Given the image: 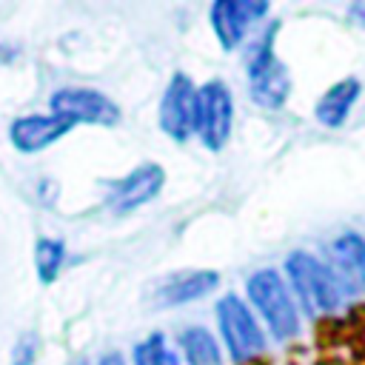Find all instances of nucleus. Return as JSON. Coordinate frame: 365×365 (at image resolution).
<instances>
[{
  "mask_svg": "<svg viewBox=\"0 0 365 365\" xmlns=\"http://www.w3.org/2000/svg\"><path fill=\"white\" fill-rule=\"evenodd\" d=\"M285 265H288V277H291L302 305L311 314H331L342 305V288H339L336 274L328 265H322L317 257L297 251L288 257Z\"/></svg>",
  "mask_w": 365,
  "mask_h": 365,
  "instance_id": "1",
  "label": "nucleus"
},
{
  "mask_svg": "<svg viewBox=\"0 0 365 365\" xmlns=\"http://www.w3.org/2000/svg\"><path fill=\"white\" fill-rule=\"evenodd\" d=\"M271 34L274 31H268L248 54V83H251V94L259 106L279 108L288 97L291 80H288L285 66L279 63V57L271 48Z\"/></svg>",
  "mask_w": 365,
  "mask_h": 365,
  "instance_id": "2",
  "label": "nucleus"
},
{
  "mask_svg": "<svg viewBox=\"0 0 365 365\" xmlns=\"http://www.w3.org/2000/svg\"><path fill=\"white\" fill-rule=\"evenodd\" d=\"M248 294H251V302L265 317V322L274 331V336L285 339V336L297 334V311H294V302H291L279 274H274V271L254 274L248 279Z\"/></svg>",
  "mask_w": 365,
  "mask_h": 365,
  "instance_id": "3",
  "label": "nucleus"
},
{
  "mask_svg": "<svg viewBox=\"0 0 365 365\" xmlns=\"http://www.w3.org/2000/svg\"><path fill=\"white\" fill-rule=\"evenodd\" d=\"M51 111L57 117L77 123H94V125H111L120 117V108L94 88H60L51 94Z\"/></svg>",
  "mask_w": 365,
  "mask_h": 365,
  "instance_id": "4",
  "label": "nucleus"
},
{
  "mask_svg": "<svg viewBox=\"0 0 365 365\" xmlns=\"http://www.w3.org/2000/svg\"><path fill=\"white\" fill-rule=\"evenodd\" d=\"M197 131L208 148H222L231 134V94L222 83H205L197 91Z\"/></svg>",
  "mask_w": 365,
  "mask_h": 365,
  "instance_id": "5",
  "label": "nucleus"
},
{
  "mask_svg": "<svg viewBox=\"0 0 365 365\" xmlns=\"http://www.w3.org/2000/svg\"><path fill=\"white\" fill-rule=\"evenodd\" d=\"M217 317H220V328L222 336L228 342V351L234 359H251L262 351V334L254 322V317L248 314V308L237 299V297H225L217 305Z\"/></svg>",
  "mask_w": 365,
  "mask_h": 365,
  "instance_id": "6",
  "label": "nucleus"
},
{
  "mask_svg": "<svg viewBox=\"0 0 365 365\" xmlns=\"http://www.w3.org/2000/svg\"><path fill=\"white\" fill-rule=\"evenodd\" d=\"M160 125L174 140H188V134L197 128V88L185 74H174L163 103H160Z\"/></svg>",
  "mask_w": 365,
  "mask_h": 365,
  "instance_id": "7",
  "label": "nucleus"
},
{
  "mask_svg": "<svg viewBox=\"0 0 365 365\" xmlns=\"http://www.w3.org/2000/svg\"><path fill=\"white\" fill-rule=\"evenodd\" d=\"M71 128H74V123L66 117H57V114H26L9 125V137L17 151L34 154V151H43L46 145L57 143Z\"/></svg>",
  "mask_w": 365,
  "mask_h": 365,
  "instance_id": "8",
  "label": "nucleus"
},
{
  "mask_svg": "<svg viewBox=\"0 0 365 365\" xmlns=\"http://www.w3.org/2000/svg\"><path fill=\"white\" fill-rule=\"evenodd\" d=\"M163 168L160 165H140L134 168L131 174H125L123 180H117L108 191V205L117 211V214H125V211H134L140 208L143 202H148L160 188H163Z\"/></svg>",
  "mask_w": 365,
  "mask_h": 365,
  "instance_id": "9",
  "label": "nucleus"
},
{
  "mask_svg": "<svg viewBox=\"0 0 365 365\" xmlns=\"http://www.w3.org/2000/svg\"><path fill=\"white\" fill-rule=\"evenodd\" d=\"M265 3H257V0H220L214 3L211 9V23H214V31L217 37L222 40L225 48H234L242 34L248 31V26L265 14Z\"/></svg>",
  "mask_w": 365,
  "mask_h": 365,
  "instance_id": "10",
  "label": "nucleus"
},
{
  "mask_svg": "<svg viewBox=\"0 0 365 365\" xmlns=\"http://www.w3.org/2000/svg\"><path fill=\"white\" fill-rule=\"evenodd\" d=\"M217 285V274L211 271H188V274H171L163 279L154 291V305L171 308L180 302H191L197 297H205Z\"/></svg>",
  "mask_w": 365,
  "mask_h": 365,
  "instance_id": "11",
  "label": "nucleus"
},
{
  "mask_svg": "<svg viewBox=\"0 0 365 365\" xmlns=\"http://www.w3.org/2000/svg\"><path fill=\"white\" fill-rule=\"evenodd\" d=\"M356 94H359V83L356 80H342V83L331 86L322 94V100L317 103V120L325 123V125H339L348 117Z\"/></svg>",
  "mask_w": 365,
  "mask_h": 365,
  "instance_id": "12",
  "label": "nucleus"
},
{
  "mask_svg": "<svg viewBox=\"0 0 365 365\" xmlns=\"http://www.w3.org/2000/svg\"><path fill=\"white\" fill-rule=\"evenodd\" d=\"M334 257L348 279H354L359 288H365V240L356 234H345L334 242Z\"/></svg>",
  "mask_w": 365,
  "mask_h": 365,
  "instance_id": "13",
  "label": "nucleus"
},
{
  "mask_svg": "<svg viewBox=\"0 0 365 365\" xmlns=\"http://www.w3.org/2000/svg\"><path fill=\"white\" fill-rule=\"evenodd\" d=\"M182 348L188 365H220V348L205 328H191L182 334Z\"/></svg>",
  "mask_w": 365,
  "mask_h": 365,
  "instance_id": "14",
  "label": "nucleus"
},
{
  "mask_svg": "<svg viewBox=\"0 0 365 365\" xmlns=\"http://www.w3.org/2000/svg\"><path fill=\"white\" fill-rule=\"evenodd\" d=\"M63 257H66V251H63L60 240H48V237L37 240V245H34V268H37L43 282H54V277L60 274Z\"/></svg>",
  "mask_w": 365,
  "mask_h": 365,
  "instance_id": "15",
  "label": "nucleus"
},
{
  "mask_svg": "<svg viewBox=\"0 0 365 365\" xmlns=\"http://www.w3.org/2000/svg\"><path fill=\"white\" fill-rule=\"evenodd\" d=\"M134 362L137 365H177V356L165 348V339L154 334L134 348Z\"/></svg>",
  "mask_w": 365,
  "mask_h": 365,
  "instance_id": "16",
  "label": "nucleus"
},
{
  "mask_svg": "<svg viewBox=\"0 0 365 365\" xmlns=\"http://www.w3.org/2000/svg\"><path fill=\"white\" fill-rule=\"evenodd\" d=\"M31 359H34V336L29 334V336H23V339L14 345L11 362H14V365H31Z\"/></svg>",
  "mask_w": 365,
  "mask_h": 365,
  "instance_id": "17",
  "label": "nucleus"
},
{
  "mask_svg": "<svg viewBox=\"0 0 365 365\" xmlns=\"http://www.w3.org/2000/svg\"><path fill=\"white\" fill-rule=\"evenodd\" d=\"M100 365H125V362H123V356H120V354H108V356H103V359H100Z\"/></svg>",
  "mask_w": 365,
  "mask_h": 365,
  "instance_id": "18",
  "label": "nucleus"
},
{
  "mask_svg": "<svg viewBox=\"0 0 365 365\" xmlns=\"http://www.w3.org/2000/svg\"><path fill=\"white\" fill-rule=\"evenodd\" d=\"M351 14H354V17H356V20L365 26V3H356V6L351 9Z\"/></svg>",
  "mask_w": 365,
  "mask_h": 365,
  "instance_id": "19",
  "label": "nucleus"
},
{
  "mask_svg": "<svg viewBox=\"0 0 365 365\" xmlns=\"http://www.w3.org/2000/svg\"><path fill=\"white\" fill-rule=\"evenodd\" d=\"M80 365H83V362H80Z\"/></svg>",
  "mask_w": 365,
  "mask_h": 365,
  "instance_id": "20",
  "label": "nucleus"
}]
</instances>
